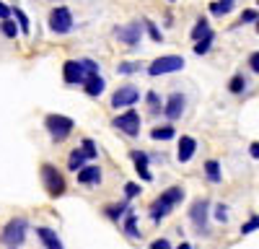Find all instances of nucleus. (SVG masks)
<instances>
[{
  "label": "nucleus",
  "mask_w": 259,
  "mask_h": 249,
  "mask_svg": "<svg viewBox=\"0 0 259 249\" xmlns=\"http://www.w3.org/2000/svg\"><path fill=\"white\" fill-rule=\"evenodd\" d=\"M182 200H184V190H182V187H168L166 192H161L153 202H150V211H148V213H150V221L161 223Z\"/></svg>",
  "instance_id": "obj_1"
},
{
  "label": "nucleus",
  "mask_w": 259,
  "mask_h": 249,
  "mask_svg": "<svg viewBox=\"0 0 259 249\" xmlns=\"http://www.w3.org/2000/svg\"><path fill=\"white\" fill-rule=\"evenodd\" d=\"M41 182H45V190L50 197H60L68 190V182H65V174L52 163H41Z\"/></svg>",
  "instance_id": "obj_2"
},
{
  "label": "nucleus",
  "mask_w": 259,
  "mask_h": 249,
  "mask_svg": "<svg viewBox=\"0 0 259 249\" xmlns=\"http://www.w3.org/2000/svg\"><path fill=\"white\" fill-rule=\"evenodd\" d=\"M26 231H29V221H26V218H11V221L3 226V231H0V241H3L8 249H13V246H18V244H24Z\"/></svg>",
  "instance_id": "obj_3"
},
{
  "label": "nucleus",
  "mask_w": 259,
  "mask_h": 249,
  "mask_svg": "<svg viewBox=\"0 0 259 249\" xmlns=\"http://www.w3.org/2000/svg\"><path fill=\"white\" fill-rule=\"evenodd\" d=\"M45 128H47V133H50V138L55 143H62V140H68V135L73 133L75 122L70 117H65V114H47L45 117Z\"/></svg>",
  "instance_id": "obj_4"
},
{
  "label": "nucleus",
  "mask_w": 259,
  "mask_h": 249,
  "mask_svg": "<svg viewBox=\"0 0 259 249\" xmlns=\"http://www.w3.org/2000/svg\"><path fill=\"white\" fill-rule=\"evenodd\" d=\"M184 68V57L179 55H163V57H156L153 62L148 65V73L158 78V75H166V73H177Z\"/></svg>",
  "instance_id": "obj_5"
},
{
  "label": "nucleus",
  "mask_w": 259,
  "mask_h": 249,
  "mask_svg": "<svg viewBox=\"0 0 259 249\" xmlns=\"http://www.w3.org/2000/svg\"><path fill=\"white\" fill-rule=\"evenodd\" d=\"M112 124H114L117 130H122L124 135L138 138V135H140V128H143V119H140V114H138V112L127 109V112H122L119 117H114V119H112Z\"/></svg>",
  "instance_id": "obj_6"
},
{
  "label": "nucleus",
  "mask_w": 259,
  "mask_h": 249,
  "mask_svg": "<svg viewBox=\"0 0 259 249\" xmlns=\"http://www.w3.org/2000/svg\"><path fill=\"white\" fill-rule=\"evenodd\" d=\"M138 101H140V91H138V86H133V83L119 86V89L112 94V107H114V109L133 107V104H138Z\"/></svg>",
  "instance_id": "obj_7"
},
{
  "label": "nucleus",
  "mask_w": 259,
  "mask_h": 249,
  "mask_svg": "<svg viewBox=\"0 0 259 249\" xmlns=\"http://www.w3.org/2000/svg\"><path fill=\"white\" fill-rule=\"evenodd\" d=\"M50 29L55 34H68L73 29V13H70V8H65V6L55 8L50 13Z\"/></svg>",
  "instance_id": "obj_8"
},
{
  "label": "nucleus",
  "mask_w": 259,
  "mask_h": 249,
  "mask_svg": "<svg viewBox=\"0 0 259 249\" xmlns=\"http://www.w3.org/2000/svg\"><path fill=\"white\" fill-rule=\"evenodd\" d=\"M207 213H210V202L207 200H194L189 208V218L197 231H207Z\"/></svg>",
  "instance_id": "obj_9"
},
{
  "label": "nucleus",
  "mask_w": 259,
  "mask_h": 249,
  "mask_svg": "<svg viewBox=\"0 0 259 249\" xmlns=\"http://www.w3.org/2000/svg\"><path fill=\"white\" fill-rule=\"evenodd\" d=\"M184 109H187V96L184 94H171L168 99H166V104H163V114H166V119H179L182 114H184Z\"/></svg>",
  "instance_id": "obj_10"
},
{
  "label": "nucleus",
  "mask_w": 259,
  "mask_h": 249,
  "mask_svg": "<svg viewBox=\"0 0 259 249\" xmlns=\"http://www.w3.org/2000/svg\"><path fill=\"white\" fill-rule=\"evenodd\" d=\"M114 34H117V39L122 42V45L135 47L140 42V36H143V24H140V21H133V24H127V26H119Z\"/></svg>",
  "instance_id": "obj_11"
},
{
  "label": "nucleus",
  "mask_w": 259,
  "mask_h": 249,
  "mask_svg": "<svg viewBox=\"0 0 259 249\" xmlns=\"http://www.w3.org/2000/svg\"><path fill=\"white\" fill-rule=\"evenodd\" d=\"M62 78L68 86H78V83H85V70L80 65V60H68L62 65Z\"/></svg>",
  "instance_id": "obj_12"
},
{
  "label": "nucleus",
  "mask_w": 259,
  "mask_h": 249,
  "mask_svg": "<svg viewBox=\"0 0 259 249\" xmlns=\"http://www.w3.org/2000/svg\"><path fill=\"white\" fill-rule=\"evenodd\" d=\"M130 158L135 161V169H138V174H140L143 182H150V179H153V174H150V169H148L150 156H148L145 151H130Z\"/></svg>",
  "instance_id": "obj_13"
},
{
  "label": "nucleus",
  "mask_w": 259,
  "mask_h": 249,
  "mask_svg": "<svg viewBox=\"0 0 259 249\" xmlns=\"http://www.w3.org/2000/svg\"><path fill=\"white\" fill-rule=\"evenodd\" d=\"M101 169L99 166H83V169L78 172V184H83V187H96V184H101Z\"/></svg>",
  "instance_id": "obj_14"
},
{
  "label": "nucleus",
  "mask_w": 259,
  "mask_h": 249,
  "mask_svg": "<svg viewBox=\"0 0 259 249\" xmlns=\"http://www.w3.org/2000/svg\"><path fill=\"white\" fill-rule=\"evenodd\" d=\"M36 236H39L41 244H45V249H65L62 246V239L57 236V231H52V228H47V226H39L36 228Z\"/></svg>",
  "instance_id": "obj_15"
},
{
  "label": "nucleus",
  "mask_w": 259,
  "mask_h": 249,
  "mask_svg": "<svg viewBox=\"0 0 259 249\" xmlns=\"http://www.w3.org/2000/svg\"><path fill=\"white\" fill-rule=\"evenodd\" d=\"M194 151H197V140H194L192 135H182L179 148H177V158H179L182 163H187V161L194 156Z\"/></svg>",
  "instance_id": "obj_16"
},
{
  "label": "nucleus",
  "mask_w": 259,
  "mask_h": 249,
  "mask_svg": "<svg viewBox=\"0 0 259 249\" xmlns=\"http://www.w3.org/2000/svg\"><path fill=\"white\" fill-rule=\"evenodd\" d=\"M83 89H85V94H89L91 99H99L104 94V89H106V80L101 78V73L89 75V78H85V83H83Z\"/></svg>",
  "instance_id": "obj_17"
},
{
  "label": "nucleus",
  "mask_w": 259,
  "mask_h": 249,
  "mask_svg": "<svg viewBox=\"0 0 259 249\" xmlns=\"http://www.w3.org/2000/svg\"><path fill=\"white\" fill-rule=\"evenodd\" d=\"M127 213H130V200L127 197L122 202H114V205H106L104 208V216L109 218V221H114V223H119L122 216H127Z\"/></svg>",
  "instance_id": "obj_18"
},
{
  "label": "nucleus",
  "mask_w": 259,
  "mask_h": 249,
  "mask_svg": "<svg viewBox=\"0 0 259 249\" xmlns=\"http://www.w3.org/2000/svg\"><path fill=\"white\" fill-rule=\"evenodd\" d=\"M122 228H124V234H127L130 239H140V228H138V218H135V213H127V216H124Z\"/></svg>",
  "instance_id": "obj_19"
},
{
  "label": "nucleus",
  "mask_w": 259,
  "mask_h": 249,
  "mask_svg": "<svg viewBox=\"0 0 259 249\" xmlns=\"http://www.w3.org/2000/svg\"><path fill=\"white\" fill-rule=\"evenodd\" d=\"M205 177H207L210 184H221V163L215 158L205 161Z\"/></svg>",
  "instance_id": "obj_20"
},
{
  "label": "nucleus",
  "mask_w": 259,
  "mask_h": 249,
  "mask_svg": "<svg viewBox=\"0 0 259 249\" xmlns=\"http://www.w3.org/2000/svg\"><path fill=\"white\" fill-rule=\"evenodd\" d=\"M85 161H89V158H85V153H83V151L78 148V151H73V153L68 156V169L78 174V172L83 169V166H85Z\"/></svg>",
  "instance_id": "obj_21"
},
{
  "label": "nucleus",
  "mask_w": 259,
  "mask_h": 249,
  "mask_svg": "<svg viewBox=\"0 0 259 249\" xmlns=\"http://www.w3.org/2000/svg\"><path fill=\"white\" fill-rule=\"evenodd\" d=\"M236 6V0H215V3L210 6V13L212 16H228Z\"/></svg>",
  "instance_id": "obj_22"
},
{
  "label": "nucleus",
  "mask_w": 259,
  "mask_h": 249,
  "mask_svg": "<svg viewBox=\"0 0 259 249\" xmlns=\"http://www.w3.org/2000/svg\"><path fill=\"white\" fill-rule=\"evenodd\" d=\"M80 151L85 153V158H89V161H96L99 158V148H96V143L91 138H83L80 140Z\"/></svg>",
  "instance_id": "obj_23"
},
{
  "label": "nucleus",
  "mask_w": 259,
  "mask_h": 249,
  "mask_svg": "<svg viewBox=\"0 0 259 249\" xmlns=\"http://www.w3.org/2000/svg\"><path fill=\"white\" fill-rule=\"evenodd\" d=\"M177 133H174V128H171V124H166V128H153L150 130V138L153 140H171Z\"/></svg>",
  "instance_id": "obj_24"
},
{
  "label": "nucleus",
  "mask_w": 259,
  "mask_h": 249,
  "mask_svg": "<svg viewBox=\"0 0 259 249\" xmlns=\"http://www.w3.org/2000/svg\"><path fill=\"white\" fill-rule=\"evenodd\" d=\"M207 34H210V24H207V18H200V21H197V26L192 29V39H194V42H200V39H202V36H207Z\"/></svg>",
  "instance_id": "obj_25"
},
{
  "label": "nucleus",
  "mask_w": 259,
  "mask_h": 249,
  "mask_svg": "<svg viewBox=\"0 0 259 249\" xmlns=\"http://www.w3.org/2000/svg\"><path fill=\"white\" fill-rule=\"evenodd\" d=\"M0 31H3V34H6L8 39H16L21 29L16 26V21H11V18H6V21H3V24H0Z\"/></svg>",
  "instance_id": "obj_26"
},
{
  "label": "nucleus",
  "mask_w": 259,
  "mask_h": 249,
  "mask_svg": "<svg viewBox=\"0 0 259 249\" xmlns=\"http://www.w3.org/2000/svg\"><path fill=\"white\" fill-rule=\"evenodd\" d=\"M13 16H16V21H18V29H21V34H29V18H26V13L21 11V8H13Z\"/></svg>",
  "instance_id": "obj_27"
},
{
  "label": "nucleus",
  "mask_w": 259,
  "mask_h": 249,
  "mask_svg": "<svg viewBox=\"0 0 259 249\" xmlns=\"http://www.w3.org/2000/svg\"><path fill=\"white\" fill-rule=\"evenodd\" d=\"M244 89H246L244 75H233V78H231V83H228V91H231V94H241Z\"/></svg>",
  "instance_id": "obj_28"
},
{
  "label": "nucleus",
  "mask_w": 259,
  "mask_h": 249,
  "mask_svg": "<svg viewBox=\"0 0 259 249\" xmlns=\"http://www.w3.org/2000/svg\"><path fill=\"white\" fill-rule=\"evenodd\" d=\"M212 39H215V36H212V31H210L207 36H202L197 45H194V52H197V55H205V52L210 50V45H212Z\"/></svg>",
  "instance_id": "obj_29"
},
{
  "label": "nucleus",
  "mask_w": 259,
  "mask_h": 249,
  "mask_svg": "<svg viewBox=\"0 0 259 249\" xmlns=\"http://www.w3.org/2000/svg\"><path fill=\"white\" fill-rule=\"evenodd\" d=\"M256 228H259V216H251L244 226H241V234L246 236V234H251V231H256Z\"/></svg>",
  "instance_id": "obj_30"
},
{
  "label": "nucleus",
  "mask_w": 259,
  "mask_h": 249,
  "mask_svg": "<svg viewBox=\"0 0 259 249\" xmlns=\"http://www.w3.org/2000/svg\"><path fill=\"white\" fill-rule=\"evenodd\" d=\"M145 101H148V109H150V112H158V109H161V99H158L156 91H150Z\"/></svg>",
  "instance_id": "obj_31"
},
{
  "label": "nucleus",
  "mask_w": 259,
  "mask_h": 249,
  "mask_svg": "<svg viewBox=\"0 0 259 249\" xmlns=\"http://www.w3.org/2000/svg\"><path fill=\"white\" fill-rule=\"evenodd\" d=\"M80 65H83V70H85V78H89V75H96V73H99V65H96L94 60H80Z\"/></svg>",
  "instance_id": "obj_32"
},
{
  "label": "nucleus",
  "mask_w": 259,
  "mask_h": 249,
  "mask_svg": "<svg viewBox=\"0 0 259 249\" xmlns=\"http://www.w3.org/2000/svg\"><path fill=\"white\" fill-rule=\"evenodd\" d=\"M138 195H140V184L127 182V184H124V197L130 200V197H138Z\"/></svg>",
  "instance_id": "obj_33"
},
{
  "label": "nucleus",
  "mask_w": 259,
  "mask_h": 249,
  "mask_svg": "<svg viewBox=\"0 0 259 249\" xmlns=\"http://www.w3.org/2000/svg\"><path fill=\"white\" fill-rule=\"evenodd\" d=\"M143 24H145V29H148V34H150V39H153V42H161L163 39L161 31L156 29V24H150V21H143Z\"/></svg>",
  "instance_id": "obj_34"
},
{
  "label": "nucleus",
  "mask_w": 259,
  "mask_h": 249,
  "mask_svg": "<svg viewBox=\"0 0 259 249\" xmlns=\"http://www.w3.org/2000/svg\"><path fill=\"white\" fill-rule=\"evenodd\" d=\"M135 70H140L138 62H122V65H119V73L122 75H130V73H135Z\"/></svg>",
  "instance_id": "obj_35"
},
{
  "label": "nucleus",
  "mask_w": 259,
  "mask_h": 249,
  "mask_svg": "<svg viewBox=\"0 0 259 249\" xmlns=\"http://www.w3.org/2000/svg\"><path fill=\"white\" fill-rule=\"evenodd\" d=\"M256 18H259L256 11H244V13H241V24H254Z\"/></svg>",
  "instance_id": "obj_36"
},
{
  "label": "nucleus",
  "mask_w": 259,
  "mask_h": 249,
  "mask_svg": "<svg viewBox=\"0 0 259 249\" xmlns=\"http://www.w3.org/2000/svg\"><path fill=\"white\" fill-rule=\"evenodd\" d=\"M215 218H218L221 223H226V218H228V208H226L223 202H221L218 208H215Z\"/></svg>",
  "instance_id": "obj_37"
},
{
  "label": "nucleus",
  "mask_w": 259,
  "mask_h": 249,
  "mask_svg": "<svg viewBox=\"0 0 259 249\" xmlns=\"http://www.w3.org/2000/svg\"><path fill=\"white\" fill-rule=\"evenodd\" d=\"M150 249H171V241L168 239H156L153 244H150Z\"/></svg>",
  "instance_id": "obj_38"
},
{
  "label": "nucleus",
  "mask_w": 259,
  "mask_h": 249,
  "mask_svg": "<svg viewBox=\"0 0 259 249\" xmlns=\"http://www.w3.org/2000/svg\"><path fill=\"white\" fill-rule=\"evenodd\" d=\"M249 68H251V70L259 75V52H254V55L249 57Z\"/></svg>",
  "instance_id": "obj_39"
},
{
  "label": "nucleus",
  "mask_w": 259,
  "mask_h": 249,
  "mask_svg": "<svg viewBox=\"0 0 259 249\" xmlns=\"http://www.w3.org/2000/svg\"><path fill=\"white\" fill-rule=\"evenodd\" d=\"M11 16H13V11H11V8H8L6 3H0V18L6 21V18H11Z\"/></svg>",
  "instance_id": "obj_40"
},
{
  "label": "nucleus",
  "mask_w": 259,
  "mask_h": 249,
  "mask_svg": "<svg viewBox=\"0 0 259 249\" xmlns=\"http://www.w3.org/2000/svg\"><path fill=\"white\" fill-rule=\"evenodd\" d=\"M249 153H251V158H256V161H259V140L249 145Z\"/></svg>",
  "instance_id": "obj_41"
},
{
  "label": "nucleus",
  "mask_w": 259,
  "mask_h": 249,
  "mask_svg": "<svg viewBox=\"0 0 259 249\" xmlns=\"http://www.w3.org/2000/svg\"><path fill=\"white\" fill-rule=\"evenodd\" d=\"M177 249H192V244H179Z\"/></svg>",
  "instance_id": "obj_42"
},
{
  "label": "nucleus",
  "mask_w": 259,
  "mask_h": 249,
  "mask_svg": "<svg viewBox=\"0 0 259 249\" xmlns=\"http://www.w3.org/2000/svg\"><path fill=\"white\" fill-rule=\"evenodd\" d=\"M256 31H259V24H256Z\"/></svg>",
  "instance_id": "obj_43"
},
{
  "label": "nucleus",
  "mask_w": 259,
  "mask_h": 249,
  "mask_svg": "<svg viewBox=\"0 0 259 249\" xmlns=\"http://www.w3.org/2000/svg\"><path fill=\"white\" fill-rule=\"evenodd\" d=\"M13 249H18V246H13Z\"/></svg>",
  "instance_id": "obj_44"
},
{
  "label": "nucleus",
  "mask_w": 259,
  "mask_h": 249,
  "mask_svg": "<svg viewBox=\"0 0 259 249\" xmlns=\"http://www.w3.org/2000/svg\"><path fill=\"white\" fill-rule=\"evenodd\" d=\"M256 3H259V0H256Z\"/></svg>",
  "instance_id": "obj_45"
}]
</instances>
